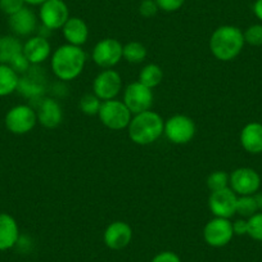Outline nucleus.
<instances>
[{
  "mask_svg": "<svg viewBox=\"0 0 262 262\" xmlns=\"http://www.w3.org/2000/svg\"><path fill=\"white\" fill-rule=\"evenodd\" d=\"M86 63V54L81 47L71 44L60 45L50 59V67L55 77L62 81H72L81 75Z\"/></svg>",
  "mask_w": 262,
  "mask_h": 262,
  "instance_id": "f257e3e1",
  "label": "nucleus"
},
{
  "mask_svg": "<svg viewBox=\"0 0 262 262\" xmlns=\"http://www.w3.org/2000/svg\"><path fill=\"white\" fill-rule=\"evenodd\" d=\"M244 34L239 27L224 25L216 29L210 37V50L213 57L223 62L233 60L243 50Z\"/></svg>",
  "mask_w": 262,
  "mask_h": 262,
  "instance_id": "f03ea898",
  "label": "nucleus"
},
{
  "mask_svg": "<svg viewBox=\"0 0 262 262\" xmlns=\"http://www.w3.org/2000/svg\"><path fill=\"white\" fill-rule=\"evenodd\" d=\"M165 121L155 111L134 115L128 123V137L138 145H149L157 142L163 134Z\"/></svg>",
  "mask_w": 262,
  "mask_h": 262,
  "instance_id": "7ed1b4c3",
  "label": "nucleus"
},
{
  "mask_svg": "<svg viewBox=\"0 0 262 262\" xmlns=\"http://www.w3.org/2000/svg\"><path fill=\"white\" fill-rule=\"evenodd\" d=\"M4 123L9 133L14 135H25L34 130L37 123V113L27 104H18L7 112Z\"/></svg>",
  "mask_w": 262,
  "mask_h": 262,
  "instance_id": "20e7f679",
  "label": "nucleus"
},
{
  "mask_svg": "<svg viewBox=\"0 0 262 262\" xmlns=\"http://www.w3.org/2000/svg\"><path fill=\"white\" fill-rule=\"evenodd\" d=\"M99 120L105 127L110 130H123L128 127L131 121V112L126 107L125 103L117 99L104 100L102 102L100 110L98 112Z\"/></svg>",
  "mask_w": 262,
  "mask_h": 262,
  "instance_id": "39448f33",
  "label": "nucleus"
},
{
  "mask_svg": "<svg viewBox=\"0 0 262 262\" xmlns=\"http://www.w3.org/2000/svg\"><path fill=\"white\" fill-rule=\"evenodd\" d=\"M195 123L189 116L175 115L165 121L163 134L172 144H188L195 135Z\"/></svg>",
  "mask_w": 262,
  "mask_h": 262,
  "instance_id": "423d86ee",
  "label": "nucleus"
},
{
  "mask_svg": "<svg viewBox=\"0 0 262 262\" xmlns=\"http://www.w3.org/2000/svg\"><path fill=\"white\" fill-rule=\"evenodd\" d=\"M39 18L48 31H55L64 26L70 18V9L64 0H47L40 6Z\"/></svg>",
  "mask_w": 262,
  "mask_h": 262,
  "instance_id": "0eeeda50",
  "label": "nucleus"
},
{
  "mask_svg": "<svg viewBox=\"0 0 262 262\" xmlns=\"http://www.w3.org/2000/svg\"><path fill=\"white\" fill-rule=\"evenodd\" d=\"M123 45L117 39L107 37L97 42L92 53V58L100 69H113L122 59Z\"/></svg>",
  "mask_w": 262,
  "mask_h": 262,
  "instance_id": "6e6552de",
  "label": "nucleus"
},
{
  "mask_svg": "<svg viewBox=\"0 0 262 262\" xmlns=\"http://www.w3.org/2000/svg\"><path fill=\"white\" fill-rule=\"evenodd\" d=\"M153 90L144 86L139 81L127 85L123 92V103L131 115L149 111L153 105Z\"/></svg>",
  "mask_w": 262,
  "mask_h": 262,
  "instance_id": "1a4fd4ad",
  "label": "nucleus"
},
{
  "mask_svg": "<svg viewBox=\"0 0 262 262\" xmlns=\"http://www.w3.org/2000/svg\"><path fill=\"white\" fill-rule=\"evenodd\" d=\"M229 186L236 195H253L261 186V178L253 168L239 167L229 175Z\"/></svg>",
  "mask_w": 262,
  "mask_h": 262,
  "instance_id": "9d476101",
  "label": "nucleus"
},
{
  "mask_svg": "<svg viewBox=\"0 0 262 262\" xmlns=\"http://www.w3.org/2000/svg\"><path fill=\"white\" fill-rule=\"evenodd\" d=\"M234 236L233 223L229 219L213 217L206 224L203 229V238L206 243L215 248L225 247Z\"/></svg>",
  "mask_w": 262,
  "mask_h": 262,
  "instance_id": "9b49d317",
  "label": "nucleus"
},
{
  "mask_svg": "<svg viewBox=\"0 0 262 262\" xmlns=\"http://www.w3.org/2000/svg\"><path fill=\"white\" fill-rule=\"evenodd\" d=\"M122 89V79L117 71L112 69L103 70L97 75L93 82V90L94 94L99 98L102 102L104 100L116 99Z\"/></svg>",
  "mask_w": 262,
  "mask_h": 262,
  "instance_id": "f8f14e48",
  "label": "nucleus"
},
{
  "mask_svg": "<svg viewBox=\"0 0 262 262\" xmlns=\"http://www.w3.org/2000/svg\"><path fill=\"white\" fill-rule=\"evenodd\" d=\"M238 195L231 190L230 186L221 190L211 191L208 198V207L215 217L230 219L236 213Z\"/></svg>",
  "mask_w": 262,
  "mask_h": 262,
  "instance_id": "ddd939ff",
  "label": "nucleus"
},
{
  "mask_svg": "<svg viewBox=\"0 0 262 262\" xmlns=\"http://www.w3.org/2000/svg\"><path fill=\"white\" fill-rule=\"evenodd\" d=\"M104 243L108 248L120 251L126 248L133 239V229L125 221H113L104 230Z\"/></svg>",
  "mask_w": 262,
  "mask_h": 262,
  "instance_id": "4468645a",
  "label": "nucleus"
},
{
  "mask_svg": "<svg viewBox=\"0 0 262 262\" xmlns=\"http://www.w3.org/2000/svg\"><path fill=\"white\" fill-rule=\"evenodd\" d=\"M45 77L41 71L37 69H34L31 66V69L27 72H25L24 76L19 77L18 84V92L21 93L24 97L30 98V99H36V98H41L42 93L45 90Z\"/></svg>",
  "mask_w": 262,
  "mask_h": 262,
  "instance_id": "2eb2a0df",
  "label": "nucleus"
},
{
  "mask_svg": "<svg viewBox=\"0 0 262 262\" xmlns=\"http://www.w3.org/2000/svg\"><path fill=\"white\" fill-rule=\"evenodd\" d=\"M37 122L47 128H55L62 123L63 111L53 98H44L37 108Z\"/></svg>",
  "mask_w": 262,
  "mask_h": 262,
  "instance_id": "dca6fc26",
  "label": "nucleus"
},
{
  "mask_svg": "<svg viewBox=\"0 0 262 262\" xmlns=\"http://www.w3.org/2000/svg\"><path fill=\"white\" fill-rule=\"evenodd\" d=\"M22 52L26 55L31 66L44 63L52 53V45L49 40L44 36H32L24 44Z\"/></svg>",
  "mask_w": 262,
  "mask_h": 262,
  "instance_id": "f3484780",
  "label": "nucleus"
},
{
  "mask_svg": "<svg viewBox=\"0 0 262 262\" xmlns=\"http://www.w3.org/2000/svg\"><path fill=\"white\" fill-rule=\"evenodd\" d=\"M8 25L17 36H29L36 30L37 17L32 9L25 7L13 16H9Z\"/></svg>",
  "mask_w": 262,
  "mask_h": 262,
  "instance_id": "a211bd4d",
  "label": "nucleus"
},
{
  "mask_svg": "<svg viewBox=\"0 0 262 262\" xmlns=\"http://www.w3.org/2000/svg\"><path fill=\"white\" fill-rule=\"evenodd\" d=\"M63 36L67 44L81 47L89 39V27L84 19L79 17H70L62 27Z\"/></svg>",
  "mask_w": 262,
  "mask_h": 262,
  "instance_id": "6ab92c4d",
  "label": "nucleus"
},
{
  "mask_svg": "<svg viewBox=\"0 0 262 262\" xmlns=\"http://www.w3.org/2000/svg\"><path fill=\"white\" fill-rule=\"evenodd\" d=\"M19 239V228L16 219L9 213L0 212V251L13 248Z\"/></svg>",
  "mask_w": 262,
  "mask_h": 262,
  "instance_id": "aec40b11",
  "label": "nucleus"
},
{
  "mask_svg": "<svg viewBox=\"0 0 262 262\" xmlns=\"http://www.w3.org/2000/svg\"><path fill=\"white\" fill-rule=\"evenodd\" d=\"M241 144L246 152L251 155L262 153V123L249 122L241 131Z\"/></svg>",
  "mask_w": 262,
  "mask_h": 262,
  "instance_id": "412c9836",
  "label": "nucleus"
},
{
  "mask_svg": "<svg viewBox=\"0 0 262 262\" xmlns=\"http://www.w3.org/2000/svg\"><path fill=\"white\" fill-rule=\"evenodd\" d=\"M19 75L9 64L0 63V97H8L17 92Z\"/></svg>",
  "mask_w": 262,
  "mask_h": 262,
  "instance_id": "4be33fe9",
  "label": "nucleus"
},
{
  "mask_svg": "<svg viewBox=\"0 0 262 262\" xmlns=\"http://www.w3.org/2000/svg\"><path fill=\"white\" fill-rule=\"evenodd\" d=\"M22 48L24 44L16 36H0V63L8 64L14 55L22 52Z\"/></svg>",
  "mask_w": 262,
  "mask_h": 262,
  "instance_id": "5701e85b",
  "label": "nucleus"
},
{
  "mask_svg": "<svg viewBox=\"0 0 262 262\" xmlns=\"http://www.w3.org/2000/svg\"><path fill=\"white\" fill-rule=\"evenodd\" d=\"M262 207V195H238L236 202V213L243 219H249L254 213L258 212Z\"/></svg>",
  "mask_w": 262,
  "mask_h": 262,
  "instance_id": "b1692460",
  "label": "nucleus"
},
{
  "mask_svg": "<svg viewBox=\"0 0 262 262\" xmlns=\"http://www.w3.org/2000/svg\"><path fill=\"white\" fill-rule=\"evenodd\" d=\"M163 80V71L158 64L155 63H149V64L144 66L139 74V80L138 81L143 84L144 86L149 88V89H155L158 85L162 82Z\"/></svg>",
  "mask_w": 262,
  "mask_h": 262,
  "instance_id": "393cba45",
  "label": "nucleus"
},
{
  "mask_svg": "<svg viewBox=\"0 0 262 262\" xmlns=\"http://www.w3.org/2000/svg\"><path fill=\"white\" fill-rule=\"evenodd\" d=\"M147 54V48H145L144 44L139 41H130L126 45H123L122 58H125L128 63L138 64V63L144 62Z\"/></svg>",
  "mask_w": 262,
  "mask_h": 262,
  "instance_id": "a878e982",
  "label": "nucleus"
},
{
  "mask_svg": "<svg viewBox=\"0 0 262 262\" xmlns=\"http://www.w3.org/2000/svg\"><path fill=\"white\" fill-rule=\"evenodd\" d=\"M102 105V100L93 93V94H85L84 97L80 99L79 107L84 115L88 116H95L98 115Z\"/></svg>",
  "mask_w": 262,
  "mask_h": 262,
  "instance_id": "bb28decb",
  "label": "nucleus"
},
{
  "mask_svg": "<svg viewBox=\"0 0 262 262\" xmlns=\"http://www.w3.org/2000/svg\"><path fill=\"white\" fill-rule=\"evenodd\" d=\"M207 186L211 191L221 190L229 186V175L225 171H213L207 178Z\"/></svg>",
  "mask_w": 262,
  "mask_h": 262,
  "instance_id": "cd10ccee",
  "label": "nucleus"
},
{
  "mask_svg": "<svg viewBox=\"0 0 262 262\" xmlns=\"http://www.w3.org/2000/svg\"><path fill=\"white\" fill-rule=\"evenodd\" d=\"M247 225H248L247 235H249L254 241L262 242V212H257L247 219Z\"/></svg>",
  "mask_w": 262,
  "mask_h": 262,
  "instance_id": "c85d7f7f",
  "label": "nucleus"
},
{
  "mask_svg": "<svg viewBox=\"0 0 262 262\" xmlns=\"http://www.w3.org/2000/svg\"><path fill=\"white\" fill-rule=\"evenodd\" d=\"M244 34V41L252 47H261L262 45V25L256 24L249 26Z\"/></svg>",
  "mask_w": 262,
  "mask_h": 262,
  "instance_id": "c756f323",
  "label": "nucleus"
},
{
  "mask_svg": "<svg viewBox=\"0 0 262 262\" xmlns=\"http://www.w3.org/2000/svg\"><path fill=\"white\" fill-rule=\"evenodd\" d=\"M25 7H26L25 0H0V11L8 17L13 16Z\"/></svg>",
  "mask_w": 262,
  "mask_h": 262,
  "instance_id": "7c9ffc66",
  "label": "nucleus"
},
{
  "mask_svg": "<svg viewBox=\"0 0 262 262\" xmlns=\"http://www.w3.org/2000/svg\"><path fill=\"white\" fill-rule=\"evenodd\" d=\"M8 64L11 66L12 69H13L18 75L25 74V72H27L30 69H31V63L29 62V59H27L26 55L24 54V52H21V53H18V54L14 55Z\"/></svg>",
  "mask_w": 262,
  "mask_h": 262,
  "instance_id": "2f4dec72",
  "label": "nucleus"
},
{
  "mask_svg": "<svg viewBox=\"0 0 262 262\" xmlns=\"http://www.w3.org/2000/svg\"><path fill=\"white\" fill-rule=\"evenodd\" d=\"M158 11H160V8H158L156 0H143L139 6V13L145 18L155 17Z\"/></svg>",
  "mask_w": 262,
  "mask_h": 262,
  "instance_id": "473e14b6",
  "label": "nucleus"
},
{
  "mask_svg": "<svg viewBox=\"0 0 262 262\" xmlns=\"http://www.w3.org/2000/svg\"><path fill=\"white\" fill-rule=\"evenodd\" d=\"M158 8L163 12H176L184 6L185 0H156Z\"/></svg>",
  "mask_w": 262,
  "mask_h": 262,
  "instance_id": "72a5a7b5",
  "label": "nucleus"
},
{
  "mask_svg": "<svg viewBox=\"0 0 262 262\" xmlns=\"http://www.w3.org/2000/svg\"><path fill=\"white\" fill-rule=\"evenodd\" d=\"M150 262H181V259L175 252L163 251L160 252L158 254H156Z\"/></svg>",
  "mask_w": 262,
  "mask_h": 262,
  "instance_id": "f704fd0d",
  "label": "nucleus"
},
{
  "mask_svg": "<svg viewBox=\"0 0 262 262\" xmlns=\"http://www.w3.org/2000/svg\"><path fill=\"white\" fill-rule=\"evenodd\" d=\"M233 230L234 235H244L248 231V225H247V220L244 219H238L233 223Z\"/></svg>",
  "mask_w": 262,
  "mask_h": 262,
  "instance_id": "c9c22d12",
  "label": "nucleus"
},
{
  "mask_svg": "<svg viewBox=\"0 0 262 262\" xmlns=\"http://www.w3.org/2000/svg\"><path fill=\"white\" fill-rule=\"evenodd\" d=\"M253 13L262 22V0H256L253 4Z\"/></svg>",
  "mask_w": 262,
  "mask_h": 262,
  "instance_id": "e433bc0d",
  "label": "nucleus"
},
{
  "mask_svg": "<svg viewBox=\"0 0 262 262\" xmlns=\"http://www.w3.org/2000/svg\"><path fill=\"white\" fill-rule=\"evenodd\" d=\"M44 2H47V0H25V3L29 4V6H41Z\"/></svg>",
  "mask_w": 262,
  "mask_h": 262,
  "instance_id": "4c0bfd02",
  "label": "nucleus"
}]
</instances>
